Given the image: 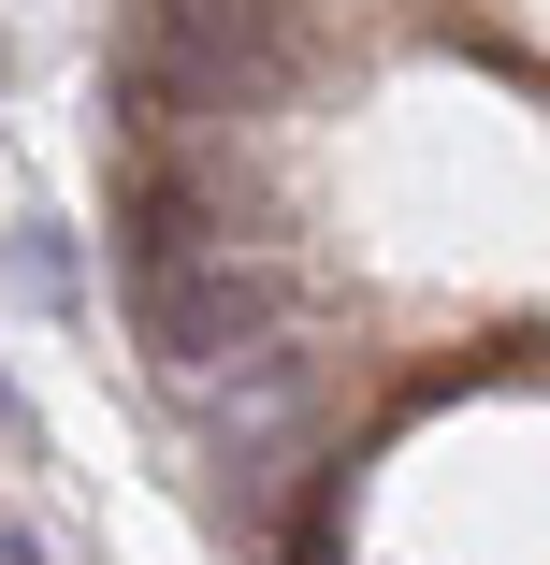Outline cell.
Listing matches in <instances>:
<instances>
[{
    "label": "cell",
    "mask_w": 550,
    "mask_h": 565,
    "mask_svg": "<svg viewBox=\"0 0 550 565\" xmlns=\"http://www.w3.org/2000/svg\"><path fill=\"white\" fill-rule=\"evenodd\" d=\"M131 319H145V349L160 377H217V363H247L290 333V276L247 262V247H203V262H160V276H117Z\"/></svg>",
    "instance_id": "cell-1"
},
{
    "label": "cell",
    "mask_w": 550,
    "mask_h": 565,
    "mask_svg": "<svg viewBox=\"0 0 550 565\" xmlns=\"http://www.w3.org/2000/svg\"><path fill=\"white\" fill-rule=\"evenodd\" d=\"M131 44L203 87V117H217V102H276V73H290V0H145Z\"/></svg>",
    "instance_id": "cell-2"
},
{
    "label": "cell",
    "mask_w": 550,
    "mask_h": 565,
    "mask_svg": "<svg viewBox=\"0 0 550 565\" xmlns=\"http://www.w3.org/2000/svg\"><path fill=\"white\" fill-rule=\"evenodd\" d=\"M203 247H233L217 203H203L188 174H131V203H117V276H160V262H203Z\"/></svg>",
    "instance_id": "cell-3"
},
{
    "label": "cell",
    "mask_w": 550,
    "mask_h": 565,
    "mask_svg": "<svg viewBox=\"0 0 550 565\" xmlns=\"http://www.w3.org/2000/svg\"><path fill=\"white\" fill-rule=\"evenodd\" d=\"M15 290H30V305H73V247H58V233H15Z\"/></svg>",
    "instance_id": "cell-4"
},
{
    "label": "cell",
    "mask_w": 550,
    "mask_h": 565,
    "mask_svg": "<svg viewBox=\"0 0 550 565\" xmlns=\"http://www.w3.org/2000/svg\"><path fill=\"white\" fill-rule=\"evenodd\" d=\"M0 565H44V536H30V522H0Z\"/></svg>",
    "instance_id": "cell-5"
}]
</instances>
